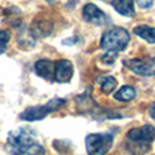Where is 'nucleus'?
Returning <instances> with one entry per match:
<instances>
[{"instance_id":"obj_1","label":"nucleus","mask_w":155,"mask_h":155,"mask_svg":"<svg viewBox=\"0 0 155 155\" xmlns=\"http://www.w3.org/2000/svg\"><path fill=\"white\" fill-rule=\"evenodd\" d=\"M8 151L11 155H44V147L30 135L29 129L18 128L11 132L7 142Z\"/></svg>"},{"instance_id":"obj_2","label":"nucleus","mask_w":155,"mask_h":155,"mask_svg":"<svg viewBox=\"0 0 155 155\" xmlns=\"http://www.w3.org/2000/svg\"><path fill=\"white\" fill-rule=\"evenodd\" d=\"M129 31L124 27H110L104 33L101 38V48L106 51V53L117 54L124 51L129 44Z\"/></svg>"},{"instance_id":"obj_3","label":"nucleus","mask_w":155,"mask_h":155,"mask_svg":"<svg viewBox=\"0 0 155 155\" xmlns=\"http://www.w3.org/2000/svg\"><path fill=\"white\" fill-rule=\"evenodd\" d=\"M127 139L129 142V150L132 147L142 148V153H147L150 150V143L155 139V127L151 124H144L139 128H132L127 134Z\"/></svg>"},{"instance_id":"obj_4","label":"nucleus","mask_w":155,"mask_h":155,"mask_svg":"<svg viewBox=\"0 0 155 155\" xmlns=\"http://www.w3.org/2000/svg\"><path fill=\"white\" fill-rule=\"evenodd\" d=\"M64 104H65V99H63V98H53V99H51L49 102H46L45 105L27 107V109L21 114V118H22V120H26V121L42 120V118H45L49 113L57 110L59 107H61Z\"/></svg>"},{"instance_id":"obj_5","label":"nucleus","mask_w":155,"mask_h":155,"mask_svg":"<svg viewBox=\"0 0 155 155\" xmlns=\"http://www.w3.org/2000/svg\"><path fill=\"white\" fill-rule=\"evenodd\" d=\"M113 144V135L91 134L86 137V150L88 155H106Z\"/></svg>"},{"instance_id":"obj_6","label":"nucleus","mask_w":155,"mask_h":155,"mask_svg":"<svg viewBox=\"0 0 155 155\" xmlns=\"http://www.w3.org/2000/svg\"><path fill=\"white\" fill-rule=\"evenodd\" d=\"M124 65L140 76H155V57L124 60Z\"/></svg>"},{"instance_id":"obj_7","label":"nucleus","mask_w":155,"mask_h":155,"mask_svg":"<svg viewBox=\"0 0 155 155\" xmlns=\"http://www.w3.org/2000/svg\"><path fill=\"white\" fill-rule=\"evenodd\" d=\"M83 19L88 23L94 25V26H105L109 22V18L106 16V14L104 11H101L95 4L88 3L83 7Z\"/></svg>"},{"instance_id":"obj_8","label":"nucleus","mask_w":155,"mask_h":155,"mask_svg":"<svg viewBox=\"0 0 155 155\" xmlns=\"http://www.w3.org/2000/svg\"><path fill=\"white\" fill-rule=\"evenodd\" d=\"M74 75V65L70 60H57L54 61V79L59 83H67Z\"/></svg>"},{"instance_id":"obj_9","label":"nucleus","mask_w":155,"mask_h":155,"mask_svg":"<svg viewBox=\"0 0 155 155\" xmlns=\"http://www.w3.org/2000/svg\"><path fill=\"white\" fill-rule=\"evenodd\" d=\"M34 68H35V74L38 76L44 78L46 80L54 79V61H51L48 59H41L35 63Z\"/></svg>"},{"instance_id":"obj_10","label":"nucleus","mask_w":155,"mask_h":155,"mask_svg":"<svg viewBox=\"0 0 155 155\" xmlns=\"http://www.w3.org/2000/svg\"><path fill=\"white\" fill-rule=\"evenodd\" d=\"M112 5L118 14L123 16H134L135 5L134 0H112Z\"/></svg>"},{"instance_id":"obj_11","label":"nucleus","mask_w":155,"mask_h":155,"mask_svg":"<svg viewBox=\"0 0 155 155\" xmlns=\"http://www.w3.org/2000/svg\"><path fill=\"white\" fill-rule=\"evenodd\" d=\"M134 33L142 40H144L146 42L155 44V27L147 26V25H137L135 26Z\"/></svg>"},{"instance_id":"obj_12","label":"nucleus","mask_w":155,"mask_h":155,"mask_svg":"<svg viewBox=\"0 0 155 155\" xmlns=\"http://www.w3.org/2000/svg\"><path fill=\"white\" fill-rule=\"evenodd\" d=\"M136 97V91L134 87L131 86H123L120 90H117V93L114 94V99L116 101H121V102H129Z\"/></svg>"},{"instance_id":"obj_13","label":"nucleus","mask_w":155,"mask_h":155,"mask_svg":"<svg viewBox=\"0 0 155 155\" xmlns=\"http://www.w3.org/2000/svg\"><path fill=\"white\" fill-rule=\"evenodd\" d=\"M98 83L101 84L102 91L106 93V94L112 93V91L116 88V86H117V80H116V78H113V76H102V78H99Z\"/></svg>"},{"instance_id":"obj_14","label":"nucleus","mask_w":155,"mask_h":155,"mask_svg":"<svg viewBox=\"0 0 155 155\" xmlns=\"http://www.w3.org/2000/svg\"><path fill=\"white\" fill-rule=\"evenodd\" d=\"M11 38V33L10 30L2 29L0 30V54L4 53V51L7 49V44Z\"/></svg>"},{"instance_id":"obj_15","label":"nucleus","mask_w":155,"mask_h":155,"mask_svg":"<svg viewBox=\"0 0 155 155\" xmlns=\"http://www.w3.org/2000/svg\"><path fill=\"white\" fill-rule=\"evenodd\" d=\"M136 3H137V5H139L142 10H147V8L153 7L154 0H136Z\"/></svg>"},{"instance_id":"obj_16","label":"nucleus","mask_w":155,"mask_h":155,"mask_svg":"<svg viewBox=\"0 0 155 155\" xmlns=\"http://www.w3.org/2000/svg\"><path fill=\"white\" fill-rule=\"evenodd\" d=\"M148 112H150V116L153 117V120H155V102L150 105V109H148Z\"/></svg>"},{"instance_id":"obj_17","label":"nucleus","mask_w":155,"mask_h":155,"mask_svg":"<svg viewBox=\"0 0 155 155\" xmlns=\"http://www.w3.org/2000/svg\"><path fill=\"white\" fill-rule=\"evenodd\" d=\"M48 2H49V3H52V2H54V0H48Z\"/></svg>"}]
</instances>
